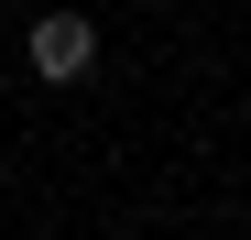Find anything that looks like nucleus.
Returning <instances> with one entry per match:
<instances>
[{"label":"nucleus","mask_w":251,"mask_h":240,"mask_svg":"<svg viewBox=\"0 0 251 240\" xmlns=\"http://www.w3.org/2000/svg\"><path fill=\"white\" fill-rule=\"evenodd\" d=\"M22 66L44 76V88H76V76L99 66V33H88V11H44V22L22 33Z\"/></svg>","instance_id":"nucleus-1"}]
</instances>
